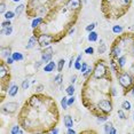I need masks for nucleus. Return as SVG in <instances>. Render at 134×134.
Returning a JSON list of instances; mask_svg holds the SVG:
<instances>
[{"label": "nucleus", "instance_id": "f257e3e1", "mask_svg": "<svg viewBox=\"0 0 134 134\" xmlns=\"http://www.w3.org/2000/svg\"><path fill=\"white\" fill-rule=\"evenodd\" d=\"M118 83L121 87H123V94L126 95L129 92L134 88V77L130 74L129 71H121L117 75Z\"/></svg>", "mask_w": 134, "mask_h": 134}, {"label": "nucleus", "instance_id": "f03ea898", "mask_svg": "<svg viewBox=\"0 0 134 134\" xmlns=\"http://www.w3.org/2000/svg\"><path fill=\"white\" fill-rule=\"evenodd\" d=\"M92 76L96 79H103V78H107V77H111L109 66L107 65L104 60H97L95 62Z\"/></svg>", "mask_w": 134, "mask_h": 134}, {"label": "nucleus", "instance_id": "7ed1b4c3", "mask_svg": "<svg viewBox=\"0 0 134 134\" xmlns=\"http://www.w3.org/2000/svg\"><path fill=\"white\" fill-rule=\"evenodd\" d=\"M9 68L8 64L4 61H1V64H0V78H1V93L4 94L5 92V87L7 86L9 88V81H10V77H9Z\"/></svg>", "mask_w": 134, "mask_h": 134}, {"label": "nucleus", "instance_id": "20e7f679", "mask_svg": "<svg viewBox=\"0 0 134 134\" xmlns=\"http://www.w3.org/2000/svg\"><path fill=\"white\" fill-rule=\"evenodd\" d=\"M52 42H54V38L52 35H48V33H42L38 37V45L42 48L49 46Z\"/></svg>", "mask_w": 134, "mask_h": 134}, {"label": "nucleus", "instance_id": "39448f33", "mask_svg": "<svg viewBox=\"0 0 134 134\" xmlns=\"http://www.w3.org/2000/svg\"><path fill=\"white\" fill-rule=\"evenodd\" d=\"M17 109H19V104H17L16 102H8L6 103L5 105H2V109L1 111L4 112V114H15V112L17 111Z\"/></svg>", "mask_w": 134, "mask_h": 134}, {"label": "nucleus", "instance_id": "423d86ee", "mask_svg": "<svg viewBox=\"0 0 134 134\" xmlns=\"http://www.w3.org/2000/svg\"><path fill=\"white\" fill-rule=\"evenodd\" d=\"M53 48L51 46H47L46 48H44L41 52V61L42 62L48 63L49 61H52V57H53Z\"/></svg>", "mask_w": 134, "mask_h": 134}, {"label": "nucleus", "instance_id": "0eeeda50", "mask_svg": "<svg viewBox=\"0 0 134 134\" xmlns=\"http://www.w3.org/2000/svg\"><path fill=\"white\" fill-rule=\"evenodd\" d=\"M66 8L72 12H79L81 8V0H68Z\"/></svg>", "mask_w": 134, "mask_h": 134}, {"label": "nucleus", "instance_id": "6e6552de", "mask_svg": "<svg viewBox=\"0 0 134 134\" xmlns=\"http://www.w3.org/2000/svg\"><path fill=\"white\" fill-rule=\"evenodd\" d=\"M37 45H38V38L36 37V36H33V37H31L29 39V41H28V44H26L25 48L26 49H31V48H35Z\"/></svg>", "mask_w": 134, "mask_h": 134}, {"label": "nucleus", "instance_id": "1a4fd4ad", "mask_svg": "<svg viewBox=\"0 0 134 134\" xmlns=\"http://www.w3.org/2000/svg\"><path fill=\"white\" fill-rule=\"evenodd\" d=\"M103 127H104V133H107V134H116V133H117V131H116L114 129V126H112L111 121H109V123L107 121Z\"/></svg>", "mask_w": 134, "mask_h": 134}, {"label": "nucleus", "instance_id": "9d476101", "mask_svg": "<svg viewBox=\"0 0 134 134\" xmlns=\"http://www.w3.org/2000/svg\"><path fill=\"white\" fill-rule=\"evenodd\" d=\"M63 123H64V126L66 129H70V127L74 126V120H72V117L69 115H65L64 118H63Z\"/></svg>", "mask_w": 134, "mask_h": 134}, {"label": "nucleus", "instance_id": "9b49d317", "mask_svg": "<svg viewBox=\"0 0 134 134\" xmlns=\"http://www.w3.org/2000/svg\"><path fill=\"white\" fill-rule=\"evenodd\" d=\"M55 68H56L55 62H53V61H49V62H48L47 64L44 66V71L45 72H52V71H54V69H55Z\"/></svg>", "mask_w": 134, "mask_h": 134}, {"label": "nucleus", "instance_id": "f8f14e48", "mask_svg": "<svg viewBox=\"0 0 134 134\" xmlns=\"http://www.w3.org/2000/svg\"><path fill=\"white\" fill-rule=\"evenodd\" d=\"M12 48L6 46V47H1V56L2 57H9L12 56Z\"/></svg>", "mask_w": 134, "mask_h": 134}, {"label": "nucleus", "instance_id": "ddd939ff", "mask_svg": "<svg viewBox=\"0 0 134 134\" xmlns=\"http://www.w3.org/2000/svg\"><path fill=\"white\" fill-rule=\"evenodd\" d=\"M8 95L9 96H15L17 94V92H19V86L17 85H12V86L8 88Z\"/></svg>", "mask_w": 134, "mask_h": 134}, {"label": "nucleus", "instance_id": "4468645a", "mask_svg": "<svg viewBox=\"0 0 134 134\" xmlns=\"http://www.w3.org/2000/svg\"><path fill=\"white\" fill-rule=\"evenodd\" d=\"M44 22V19L42 17H37V19H35L32 21V24H31V26H32V29H36V28H38L40 24Z\"/></svg>", "mask_w": 134, "mask_h": 134}, {"label": "nucleus", "instance_id": "2eb2a0df", "mask_svg": "<svg viewBox=\"0 0 134 134\" xmlns=\"http://www.w3.org/2000/svg\"><path fill=\"white\" fill-rule=\"evenodd\" d=\"M105 51H107V46H105L104 42H103V40L101 39V40H100V44H99V47H97V52H99L100 54H104Z\"/></svg>", "mask_w": 134, "mask_h": 134}, {"label": "nucleus", "instance_id": "dca6fc26", "mask_svg": "<svg viewBox=\"0 0 134 134\" xmlns=\"http://www.w3.org/2000/svg\"><path fill=\"white\" fill-rule=\"evenodd\" d=\"M12 57L14 59V61H23V55H22V53H20V52H14L13 54H12Z\"/></svg>", "mask_w": 134, "mask_h": 134}, {"label": "nucleus", "instance_id": "f3484780", "mask_svg": "<svg viewBox=\"0 0 134 134\" xmlns=\"http://www.w3.org/2000/svg\"><path fill=\"white\" fill-rule=\"evenodd\" d=\"M12 32H13V28L10 26H7V28H1V35L5 36H10Z\"/></svg>", "mask_w": 134, "mask_h": 134}, {"label": "nucleus", "instance_id": "a211bd4d", "mask_svg": "<svg viewBox=\"0 0 134 134\" xmlns=\"http://www.w3.org/2000/svg\"><path fill=\"white\" fill-rule=\"evenodd\" d=\"M54 83H55L56 85H60V86L62 85V83H63V75L61 74V72L59 75L55 76V78H54Z\"/></svg>", "mask_w": 134, "mask_h": 134}, {"label": "nucleus", "instance_id": "6ab92c4d", "mask_svg": "<svg viewBox=\"0 0 134 134\" xmlns=\"http://www.w3.org/2000/svg\"><path fill=\"white\" fill-rule=\"evenodd\" d=\"M131 108H132V105H131V102L130 101H127V100L123 101V103H121V109H124L125 111H130Z\"/></svg>", "mask_w": 134, "mask_h": 134}, {"label": "nucleus", "instance_id": "aec40b11", "mask_svg": "<svg viewBox=\"0 0 134 134\" xmlns=\"http://www.w3.org/2000/svg\"><path fill=\"white\" fill-rule=\"evenodd\" d=\"M124 28L121 25H114L112 26V32L115 33V35H119V33L123 32Z\"/></svg>", "mask_w": 134, "mask_h": 134}, {"label": "nucleus", "instance_id": "412c9836", "mask_svg": "<svg viewBox=\"0 0 134 134\" xmlns=\"http://www.w3.org/2000/svg\"><path fill=\"white\" fill-rule=\"evenodd\" d=\"M88 40L92 41V42L96 41V40H97V33H96L95 31H91L90 35H88Z\"/></svg>", "mask_w": 134, "mask_h": 134}, {"label": "nucleus", "instance_id": "4be33fe9", "mask_svg": "<svg viewBox=\"0 0 134 134\" xmlns=\"http://www.w3.org/2000/svg\"><path fill=\"white\" fill-rule=\"evenodd\" d=\"M24 8H25V6H24L23 4L22 5H19L16 8H15V14H16V16H20V15L23 13Z\"/></svg>", "mask_w": 134, "mask_h": 134}, {"label": "nucleus", "instance_id": "5701e85b", "mask_svg": "<svg viewBox=\"0 0 134 134\" xmlns=\"http://www.w3.org/2000/svg\"><path fill=\"white\" fill-rule=\"evenodd\" d=\"M64 64H65V60L64 59H61L57 63V71L59 72H62L63 71V68H64Z\"/></svg>", "mask_w": 134, "mask_h": 134}, {"label": "nucleus", "instance_id": "b1692460", "mask_svg": "<svg viewBox=\"0 0 134 134\" xmlns=\"http://www.w3.org/2000/svg\"><path fill=\"white\" fill-rule=\"evenodd\" d=\"M61 105H62V108L64 109V110H66L68 109V97L66 96H63L62 97V100H61Z\"/></svg>", "mask_w": 134, "mask_h": 134}, {"label": "nucleus", "instance_id": "393cba45", "mask_svg": "<svg viewBox=\"0 0 134 134\" xmlns=\"http://www.w3.org/2000/svg\"><path fill=\"white\" fill-rule=\"evenodd\" d=\"M65 92H66V94H68L69 96L74 95V94H75V87H74V84H72V85H70V86L66 87Z\"/></svg>", "mask_w": 134, "mask_h": 134}, {"label": "nucleus", "instance_id": "a878e982", "mask_svg": "<svg viewBox=\"0 0 134 134\" xmlns=\"http://www.w3.org/2000/svg\"><path fill=\"white\" fill-rule=\"evenodd\" d=\"M14 16H16V14H15V12H12V10H8L5 13V19L6 20H12Z\"/></svg>", "mask_w": 134, "mask_h": 134}, {"label": "nucleus", "instance_id": "bb28decb", "mask_svg": "<svg viewBox=\"0 0 134 134\" xmlns=\"http://www.w3.org/2000/svg\"><path fill=\"white\" fill-rule=\"evenodd\" d=\"M93 74V69L92 68H91V66L90 65H88V68H87V70H86V71H85L84 72V74H83V76H84V78H88V77H90V76L91 75H92Z\"/></svg>", "mask_w": 134, "mask_h": 134}, {"label": "nucleus", "instance_id": "cd10ccee", "mask_svg": "<svg viewBox=\"0 0 134 134\" xmlns=\"http://www.w3.org/2000/svg\"><path fill=\"white\" fill-rule=\"evenodd\" d=\"M96 120H97V123L107 121V120H108V115H101V116H99V117L96 118Z\"/></svg>", "mask_w": 134, "mask_h": 134}, {"label": "nucleus", "instance_id": "c85d7f7f", "mask_svg": "<svg viewBox=\"0 0 134 134\" xmlns=\"http://www.w3.org/2000/svg\"><path fill=\"white\" fill-rule=\"evenodd\" d=\"M117 115H118V117L120 118V119H126L127 118V116L124 114V109H119V110H118V112H117Z\"/></svg>", "mask_w": 134, "mask_h": 134}, {"label": "nucleus", "instance_id": "c756f323", "mask_svg": "<svg viewBox=\"0 0 134 134\" xmlns=\"http://www.w3.org/2000/svg\"><path fill=\"white\" fill-rule=\"evenodd\" d=\"M20 131H21V130H20V126H19V125H15V126L12 127L10 133H12V134H19Z\"/></svg>", "mask_w": 134, "mask_h": 134}, {"label": "nucleus", "instance_id": "7c9ffc66", "mask_svg": "<svg viewBox=\"0 0 134 134\" xmlns=\"http://www.w3.org/2000/svg\"><path fill=\"white\" fill-rule=\"evenodd\" d=\"M95 26H96V23H95V22H94V23H91V24H88V25L86 26V31H87V32L93 31V30L95 29Z\"/></svg>", "mask_w": 134, "mask_h": 134}, {"label": "nucleus", "instance_id": "2f4dec72", "mask_svg": "<svg viewBox=\"0 0 134 134\" xmlns=\"http://www.w3.org/2000/svg\"><path fill=\"white\" fill-rule=\"evenodd\" d=\"M30 86V80L29 79H25V80H23L22 83V90H28Z\"/></svg>", "mask_w": 134, "mask_h": 134}, {"label": "nucleus", "instance_id": "473e14b6", "mask_svg": "<svg viewBox=\"0 0 134 134\" xmlns=\"http://www.w3.org/2000/svg\"><path fill=\"white\" fill-rule=\"evenodd\" d=\"M85 53H86L87 55H92V54H94V48L93 47H87L86 49H85Z\"/></svg>", "mask_w": 134, "mask_h": 134}, {"label": "nucleus", "instance_id": "72a5a7b5", "mask_svg": "<svg viewBox=\"0 0 134 134\" xmlns=\"http://www.w3.org/2000/svg\"><path fill=\"white\" fill-rule=\"evenodd\" d=\"M10 25H12L10 20H7V21H5V22L1 23V28H7V26H10Z\"/></svg>", "mask_w": 134, "mask_h": 134}, {"label": "nucleus", "instance_id": "f704fd0d", "mask_svg": "<svg viewBox=\"0 0 134 134\" xmlns=\"http://www.w3.org/2000/svg\"><path fill=\"white\" fill-rule=\"evenodd\" d=\"M75 100H76V97H75L74 95H71L70 97H68V104H69V105L74 104V103H75Z\"/></svg>", "mask_w": 134, "mask_h": 134}, {"label": "nucleus", "instance_id": "c9c22d12", "mask_svg": "<svg viewBox=\"0 0 134 134\" xmlns=\"http://www.w3.org/2000/svg\"><path fill=\"white\" fill-rule=\"evenodd\" d=\"M87 68H88V64H87L86 62H84L83 64H81V69H80V71H81V72H83V74H84V72H85V71H86V70H87Z\"/></svg>", "mask_w": 134, "mask_h": 134}, {"label": "nucleus", "instance_id": "e433bc0d", "mask_svg": "<svg viewBox=\"0 0 134 134\" xmlns=\"http://www.w3.org/2000/svg\"><path fill=\"white\" fill-rule=\"evenodd\" d=\"M44 88H45V87H44V85L39 84V85H37V86H36V87H35V90H36V91H37V92H41V91H42V90H44Z\"/></svg>", "mask_w": 134, "mask_h": 134}, {"label": "nucleus", "instance_id": "4c0bfd02", "mask_svg": "<svg viewBox=\"0 0 134 134\" xmlns=\"http://www.w3.org/2000/svg\"><path fill=\"white\" fill-rule=\"evenodd\" d=\"M13 62H15L14 61V59L12 56H9V57H7V61H6V63H7L8 65H10V64H13Z\"/></svg>", "mask_w": 134, "mask_h": 134}, {"label": "nucleus", "instance_id": "58836bf2", "mask_svg": "<svg viewBox=\"0 0 134 134\" xmlns=\"http://www.w3.org/2000/svg\"><path fill=\"white\" fill-rule=\"evenodd\" d=\"M75 69L76 70H80L81 69V63L80 62H77V61H75Z\"/></svg>", "mask_w": 134, "mask_h": 134}, {"label": "nucleus", "instance_id": "ea45409f", "mask_svg": "<svg viewBox=\"0 0 134 134\" xmlns=\"http://www.w3.org/2000/svg\"><path fill=\"white\" fill-rule=\"evenodd\" d=\"M5 9H6V6H5V2L2 1V2H1V6H0V13L4 14V13H5Z\"/></svg>", "mask_w": 134, "mask_h": 134}, {"label": "nucleus", "instance_id": "a19ab883", "mask_svg": "<svg viewBox=\"0 0 134 134\" xmlns=\"http://www.w3.org/2000/svg\"><path fill=\"white\" fill-rule=\"evenodd\" d=\"M76 79H77V76L74 75L71 78H70V83H71V84H75V83H76Z\"/></svg>", "mask_w": 134, "mask_h": 134}, {"label": "nucleus", "instance_id": "79ce46f5", "mask_svg": "<svg viewBox=\"0 0 134 134\" xmlns=\"http://www.w3.org/2000/svg\"><path fill=\"white\" fill-rule=\"evenodd\" d=\"M72 63H75V57L72 56L71 59H70V63H69V68H72Z\"/></svg>", "mask_w": 134, "mask_h": 134}, {"label": "nucleus", "instance_id": "37998d69", "mask_svg": "<svg viewBox=\"0 0 134 134\" xmlns=\"http://www.w3.org/2000/svg\"><path fill=\"white\" fill-rule=\"evenodd\" d=\"M68 133H69V134H75L76 131L72 130V127H70V129H68Z\"/></svg>", "mask_w": 134, "mask_h": 134}, {"label": "nucleus", "instance_id": "c03bdc74", "mask_svg": "<svg viewBox=\"0 0 134 134\" xmlns=\"http://www.w3.org/2000/svg\"><path fill=\"white\" fill-rule=\"evenodd\" d=\"M81 60H83V55L80 54V55H78V56H77V59H76V61H77V62H80Z\"/></svg>", "mask_w": 134, "mask_h": 134}, {"label": "nucleus", "instance_id": "a18cd8bd", "mask_svg": "<svg viewBox=\"0 0 134 134\" xmlns=\"http://www.w3.org/2000/svg\"><path fill=\"white\" fill-rule=\"evenodd\" d=\"M51 133H59V130H57V129H53V130H51Z\"/></svg>", "mask_w": 134, "mask_h": 134}, {"label": "nucleus", "instance_id": "49530a36", "mask_svg": "<svg viewBox=\"0 0 134 134\" xmlns=\"http://www.w3.org/2000/svg\"><path fill=\"white\" fill-rule=\"evenodd\" d=\"M131 93H132V95H133V97H134V88H133L132 91H131Z\"/></svg>", "mask_w": 134, "mask_h": 134}, {"label": "nucleus", "instance_id": "de8ad7c7", "mask_svg": "<svg viewBox=\"0 0 134 134\" xmlns=\"http://www.w3.org/2000/svg\"><path fill=\"white\" fill-rule=\"evenodd\" d=\"M13 1H14V2H17V1H20V0H13Z\"/></svg>", "mask_w": 134, "mask_h": 134}, {"label": "nucleus", "instance_id": "09e8293b", "mask_svg": "<svg viewBox=\"0 0 134 134\" xmlns=\"http://www.w3.org/2000/svg\"><path fill=\"white\" fill-rule=\"evenodd\" d=\"M133 5H134V0H133Z\"/></svg>", "mask_w": 134, "mask_h": 134}, {"label": "nucleus", "instance_id": "8fccbe9b", "mask_svg": "<svg viewBox=\"0 0 134 134\" xmlns=\"http://www.w3.org/2000/svg\"><path fill=\"white\" fill-rule=\"evenodd\" d=\"M133 116H134V115H133ZM133 120H134V117H133Z\"/></svg>", "mask_w": 134, "mask_h": 134}]
</instances>
